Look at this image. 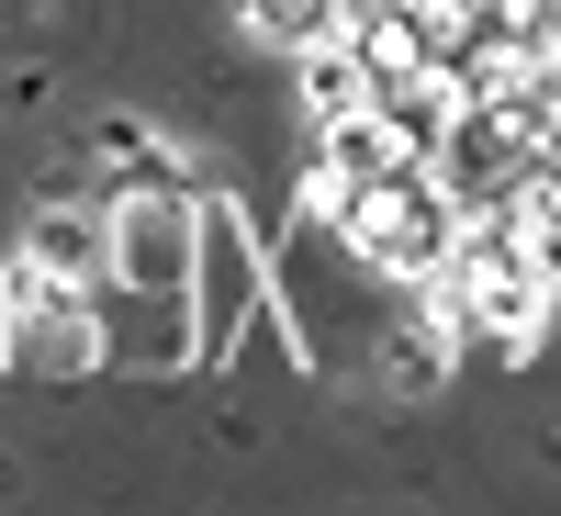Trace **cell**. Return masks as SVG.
Masks as SVG:
<instances>
[{
    "label": "cell",
    "instance_id": "8",
    "mask_svg": "<svg viewBox=\"0 0 561 516\" xmlns=\"http://www.w3.org/2000/svg\"><path fill=\"white\" fill-rule=\"evenodd\" d=\"M237 12H248L259 45H280V57H304V45L337 34V0H237Z\"/></svg>",
    "mask_w": 561,
    "mask_h": 516
},
{
    "label": "cell",
    "instance_id": "3",
    "mask_svg": "<svg viewBox=\"0 0 561 516\" xmlns=\"http://www.w3.org/2000/svg\"><path fill=\"white\" fill-rule=\"evenodd\" d=\"M90 314H102V370H192V293H135V280H90Z\"/></svg>",
    "mask_w": 561,
    "mask_h": 516
},
{
    "label": "cell",
    "instance_id": "7",
    "mask_svg": "<svg viewBox=\"0 0 561 516\" xmlns=\"http://www.w3.org/2000/svg\"><path fill=\"white\" fill-rule=\"evenodd\" d=\"M314 169H337V180H393L404 169V147H393V124L382 113H348V124H314Z\"/></svg>",
    "mask_w": 561,
    "mask_h": 516
},
{
    "label": "cell",
    "instance_id": "5",
    "mask_svg": "<svg viewBox=\"0 0 561 516\" xmlns=\"http://www.w3.org/2000/svg\"><path fill=\"white\" fill-rule=\"evenodd\" d=\"M23 259L57 270V280H102L113 270V180H90V192H45L23 214Z\"/></svg>",
    "mask_w": 561,
    "mask_h": 516
},
{
    "label": "cell",
    "instance_id": "4",
    "mask_svg": "<svg viewBox=\"0 0 561 516\" xmlns=\"http://www.w3.org/2000/svg\"><path fill=\"white\" fill-rule=\"evenodd\" d=\"M192 225H203V203L124 192L113 203V280H135V293H192Z\"/></svg>",
    "mask_w": 561,
    "mask_h": 516
},
{
    "label": "cell",
    "instance_id": "2",
    "mask_svg": "<svg viewBox=\"0 0 561 516\" xmlns=\"http://www.w3.org/2000/svg\"><path fill=\"white\" fill-rule=\"evenodd\" d=\"M259 303H270L259 237L237 225V203H214V192H203V225H192V348L225 359V348L259 325Z\"/></svg>",
    "mask_w": 561,
    "mask_h": 516
},
{
    "label": "cell",
    "instance_id": "1",
    "mask_svg": "<svg viewBox=\"0 0 561 516\" xmlns=\"http://www.w3.org/2000/svg\"><path fill=\"white\" fill-rule=\"evenodd\" d=\"M370 280H427L449 248H460V203L438 192V169L427 158H404L393 180H370L359 214H348V237H337Z\"/></svg>",
    "mask_w": 561,
    "mask_h": 516
},
{
    "label": "cell",
    "instance_id": "6",
    "mask_svg": "<svg viewBox=\"0 0 561 516\" xmlns=\"http://www.w3.org/2000/svg\"><path fill=\"white\" fill-rule=\"evenodd\" d=\"M293 90H304V124H348V113H370V68H359L348 34L304 45V57H293Z\"/></svg>",
    "mask_w": 561,
    "mask_h": 516
}]
</instances>
